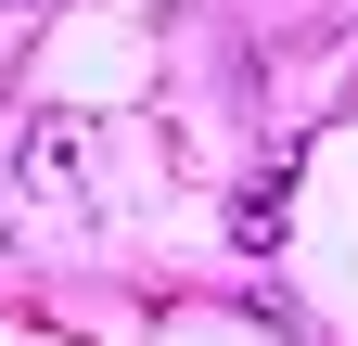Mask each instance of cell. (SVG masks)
Masks as SVG:
<instances>
[{"label":"cell","instance_id":"obj_1","mask_svg":"<svg viewBox=\"0 0 358 346\" xmlns=\"http://www.w3.org/2000/svg\"><path fill=\"white\" fill-rule=\"evenodd\" d=\"M268 231H282V180H256V193L231 205V244H243V256H268Z\"/></svg>","mask_w":358,"mask_h":346}]
</instances>
